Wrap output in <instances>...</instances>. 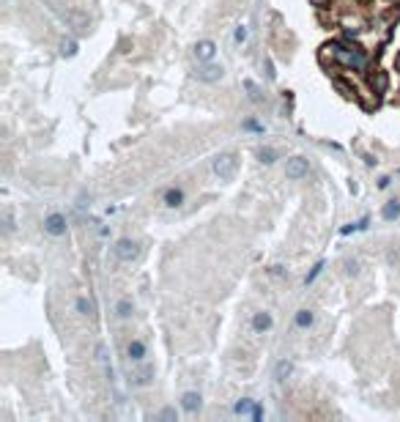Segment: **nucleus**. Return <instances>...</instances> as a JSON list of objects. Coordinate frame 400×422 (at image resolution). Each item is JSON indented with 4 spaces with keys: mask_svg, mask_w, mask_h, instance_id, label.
<instances>
[{
    "mask_svg": "<svg viewBox=\"0 0 400 422\" xmlns=\"http://www.w3.org/2000/svg\"><path fill=\"white\" fill-rule=\"evenodd\" d=\"M236 170H239V159H236V154H220V157L214 159V173L220 181H230L236 176Z\"/></svg>",
    "mask_w": 400,
    "mask_h": 422,
    "instance_id": "nucleus-1",
    "label": "nucleus"
},
{
    "mask_svg": "<svg viewBox=\"0 0 400 422\" xmlns=\"http://www.w3.org/2000/svg\"><path fill=\"white\" fill-rule=\"evenodd\" d=\"M222 74H225V69H222L220 63H203V66H198V71H195V77L200 80V83H216Z\"/></svg>",
    "mask_w": 400,
    "mask_h": 422,
    "instance_id": "nucleus-2",
    "label": "nucleus"
},
{
    "mask_svg": "<svg viewBox=\"0 0 400 422\" xmlns=\"http://www.w3.org/2000/svg\"><path fill=\"white\" fill-rule=\"evenodd\" d=\"M113 252H115V258H118V260H126V263H129V260L137 258L140 250H137V244H134L132 239H121L118 244L113 247Z\"/></svg>",
    "mask_w": 400,
    "mask_h": 422,
    "instance_id": "nucleus-3",
    "label": "nucleus"
},
{
    "mask_svg": "<svg viewBox=\"0 0 400 422\" xmlns=\"http://www.w3.org/2000/svg\"><path fill=\"white\" fill-rule=\"evenodd\" d=\"M44 231L50 233V236H63L66 233V217L63 214H50V217L44 219Z\"/></svg>",
    "mask_w": 400,
    "mask_h": 422,
    "instance_id": "nucleus-4",
    "label": "nucleus"
},
{
    "mask_svg": "<svg viewBox=\"0 0 400 422\" xmlns=\"http://www.w3.org/2000/svg\"><path fill=\"white\" fill-rule=\"evenodd\" d=\"M285 176H288V178H302V176H307V159H304V157L288 159V162H285Z\"/></svg>",
    "mask_w": 400,
    "mask_h": 422,
    "instance_id": "nucleus-5",
    "label": "nucleus"
},
{
    "mask_svg": "<svg viewBox=\"0 0 400 422\" xmlns=\"http://www.w3.org/2000/svg\"><path fill=\"white\" fill-rule=\"evenodd\" d=\"M214 52H216V44L208 42V39H206V42H198V44H195V58L203 60V63H206V60H211Z\"/></svg>",
    "mask_w": 400,
    "mask_h": 422,
    "instance_id": "nucleus-6",
    "label": "nucleus"
},
{
    "mask_svg": "<svg viewBox=\"0 0 400 422\" xmlns=\"http://www.w3.org/2000/svg\"><path fill=\"white\" fill-rule=\"evenodd\" d=\"M290 373H294V365H290L288 359H280V362H277V367H274V378H277V381L290 378Z\"/></svg>",
    "mask_w": 400,
    "mask_h": 422,
    "instance_id": "nucleus-7",
    "label": "nucleus"
},
{
    "mask_svg": "<svg viewBox=\"0 0 400 422\" xmlns=\"http://www.w3.org/2000/svg\"><path fill=\"white\" fill-rule=\"evenodd\" d=\"M252 329H255V332L272 329V316H269V313H258V316L252 318Z\"/></svg>",
    "mask_w": 400,
    "mask_h": 422,
    "instance_id": "nucleus-8",
    "label": "nucleus"
},
{
    "mask_svg": "<svg viewBox=\"0 0 400 422\" xmlns=\"http://www.w3.org/2000/svg\"><path fill=\"white\" fill-rule=\"evenodd\" d=\"M181 406H184L187 411H198L200 408V395L198 392H187L184 398H181Z\"/></svg>",
    "mask_w": 400,
    "mask_h": 422,
    "instance_id": "nucleus-9",
    "label": "nucleus"
},
{
    "mask_svg": "<svg viewBox=\"0 0 400 422\" xmlns=\"http://www.w3.org/2000/svg\"><path fill=\"white\" fill-rule=\"evenodd\" d=\"M77 50H80V44L74 42V39H63V42H60V55L63 58H74Z\"/></svg>",
    "mask_w": 400,
    "mask_h": 422,
    "instance_id": "nucleus-10",
    "label": "nucleus"
},
{
    "mask_svg": "<svg viewBox=\"0 0 400 422\" xmlns=\"http://www.w3.org/2000/svg\"><path fill=\"white\" fill-rule=\"evenodd\" d=\"M181 200H184V192H181V189H167V192H165V203L170 206V209L181 206Z\"/></svg>",
    "mask_w": 400,
    "mask_h": 422,
    "instance_id": "nucleus-11",
    "label": "nucleus"
},
{
    "mask_svg": "<svg viewBox=\"0 0 400 422\" xmlns=\"http://www.w3.org/2000/svg\"><path fill=\"white\" fill-rule=\"evenodd\" d=\"M129 357H132L134 362H140L146 357V346L140 343V340H132V343H129Z\"/></svg>",
    "mask_w": 400,
    "mask_h": 422,
    "instance_id": "nucleus-12",
    "label": "nucleus"
},
{
    "mask_svg": "<svg viewBox=\"0 0 400 422\" xmlns=\"http://www.w3.org/2000/svg\"><path fill=\"white\" fill-rule=\"evenodd\" d=\"M310 324H313V313H310V310H299V313H296V326H299V329H307Z\"/></svg>",
    "mask_w": 400,
    "mask_h": 422,
    "instance_id": "nucleus-13",
    "label": "nucleus"
},
{
    "mask_svg": "<svg viewBox=\"0 0 400 422\" xmlns=\"http://www.w3.org/2000/svg\"><path fill=\"white\" fill-rule=\"evenodd\" d=\"M244 88H247V93H249V99H252V102H261V99H263L261 88H258L252 80H244Z\"/></svg>",
    "mask_w": 400,
    "mask_h": 422,
    "instance_id": "nucleus-14",
    "label": "nucleus"
},
{
    "mask_svg": "<svg viewBox=\"0 0 400 422\" xmlns=\"http://www.w3.org/2000/svg\"><path fill=\"white\" fill-rule=\"evenodd\" d=\"M77 310L83 313V316H93V301L85 299V296H80L77 299Z\"/></svg>",
    "mask_w": 400,
    "mask_h": 422,
    "instance_id": "nucleus-15",
    "label": "nucleus"
},
{
    "mask_svg": "<svg viewBox=\"0 0 400 422\" xmlns=\"http://www.w3.org/2000/svg\"><path fill=\"white\" fill-rule=\"evenodd\" d=\"M252 400H249V398H241L239 400V403H236V414H249V411H252Z\"/></svg>",
    "mask_w": 400,
    "mask_h": 422,
    "instance_id": "nucleus-16",
    "label": "nucleus"
},
{
    "mask_svg": "<svg viewBox=\"0 0 400 422\" xmlns=\"http://www.w3.org/2000/svg\"><path fill=\"white\" fill-rule=\"evenodd\" d=\"M115 310H118V316H121V318H129V316H132V301L121 299V301H118V307H115Z\"/></svg>",
    "mask_w": 400,
    "mask_h": 422,
    "instance_id": "nucleus-17",
    "label": "nucleus"
},
{
    "mask_svg": "<svg viewBox=\"0 0 400 422\" xmlns=\"http://www.w3.org/2000/svg\"><path fill=\"white\" fill-rule=\"evenodd\" d=\"M321 272H323V260H318V263L313 266V269H310V274H307V277H304V285H310V283H313V280H315Z\"/></svg>",
    "mask_w": 400,
    "mask_h": 422,
    "instance_id": "nucleus-18",
    "label": "nucleus"
},
{
    "mask_svg": "<svg viewBox=\"0 0 400 422\" xmlns=\"http://www.w3.org/2000/svg\"><path fill=\"white\" fill-rule=\"evenodd\" d=\"M258 157H261V162L272 165L274 159H277V151H274V148H261V154H258Z\"/></svg>",
    "mask_w": 400,
    "mask_h": 422,
    "instance_id": "nucleus-19",
    "label": "nucleus"
},
{
    "mask_svg": "<svg viewBox=\"0 0 400 422\" xmlns=\"http://www.w3.org/2000/svg\"><path fill=\"white\" fill-rule=\"evenodd\" d=\"M362 227H368V219H359V222L356 225H348V227H343V236H351V233H354V231H362Z\"/></svg>",
    "mask_w": 400,
    "mask_h": 422,
    "instance_id": "nucleus-20",
    "label": "nucleus"
},
{
    "mask_svg": "<svg viewBox=\"0 0 400 422\" xmlns=\"http://www.w3.org/2000/svg\"><path fill=\"white\" fill-rule=\"evenodd\" d=\"M384 217H386V219L400 217V203H389V206H386V209H384Z\"/></svg>",
    "mask_w": 400,
    "mask_h": 422,
    "instance_id": "nucleus-21",
    "label": "nucleus"
},
{
    "mask_svg": "<svg viewBox=\"0 0 400 422\" xmlns=\"http://www.w3.org/2000/svg\"><path fill=\"white\" fill-rule=\"evenodd\" d=\"M384 88H386V74L378 71V74H376V91H384Z\"/></svg>",
    "mask_w": 400,
    "mask_h": 422,
    "instance_id": "nucleus-22",
    "label": "nucleus"
},
{
    "mask_svg": "<svg viewBox=\"0 0 400 422\" xmlns=\"http://www.w3.org/2000/svg\"><path fill=\"white\" fill-rule=\"evenodd\" d=\"M236 42H247V28H244V25H239V28H236Z\"/></svg>",
    "mask_w": 400,
    "mask_h": 422,
    "instance_id": "nucleus-23",
    "label": "nucleus"
},
{
    "mask_svg": "<svg viewBox=\"0 0 400 422\" xmlns=\"http://www.w3.org/2000/svg\"><path fill=\"white\" fill-rule=\"evenodd\" d=\"M162 419H175V408H162Z\"/></svg>",
    "mask_w": 400,
    "mask_h": 422,
    "instance_id": "nucleus-24",
    "label": "nucleus"
},
{
    "mask_svg": "<svg viewBox=\"0 0 400 422\" xmlns=\"http://www.w3.org/2000/svg\"><path fill=\"white\" fill-rule=\"evenodd\" d=\"M244 126H247V129H252V132H263V126L258 124V121H247Z\"/></svg>",
    "mask_w": 400,
    "mask_h": 422,
    "instance_id": "nucleus-25",
    "label": "nucleus"
},
{
    "mask_svg": "<svg viewBox=\"0 0 400 422\" xmlns=\"http://www.w3.org/2000/svg\"><path fill=\"white\" fill-rule=\"evenodd\" d=\"M252 417H255V419H263V408H261V406L252 408Z\"/></svg>",
    "mask_w": 400,
    "mask_h": 422,
    "instance_id": "nucleus-26",
    "label": "nucleus"
},
{
    "mask_svg": "<svg viewBox=\"0 0 400 422\" xmlns=\"http://www.w3.org/2000/svg\"><path fill=\"white\" fill-rule=\"evenodd\" d=\"M313 3H315V6H323V3H326V0H313Z\"/></svg>",
    "mask_w": 400,
    "mask_h": 422,
    "instance_id": "nucleus-27",
    "label": "nucleus"
}]
</instances>
